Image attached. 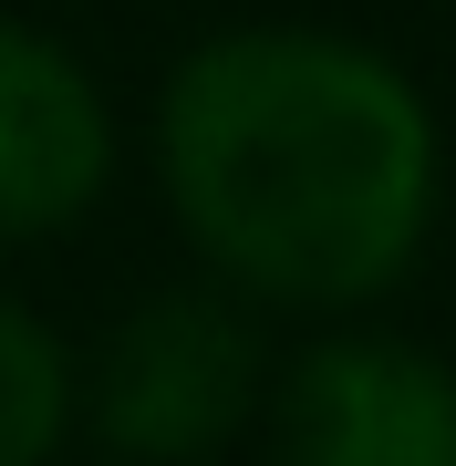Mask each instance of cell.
<instances>
[{
	"instance_id": "6da1fadb",
	"label": "cell",
	"mask_w": 456,
	"mask_h": 466,
	"mask_svg": "<svg viewBox=\"0 0 456 466\" xmlns=\"http://www.w3.org/2000/svg\"><path fill=\"white\" fill-rule=\"evenodd\" d=\"M156 187L208 280L249 311L353 321L415 280L446 208L436 104L384 42L238 21L156 94Z\"/></svg>"
},
{
	"instance_id": "7a4b0ae2",
	"label": "cell",
	"mask_w": 456,
	"mask_h": 466,
	"mask_svg": "<svg viewBox=\"0 0 456 466\" xmlns=\"http://www.w3.org/2000/svg\"><path fill=\"white\" fill-rule=\"evenodd\" d=\"M270 404V342L228 280H177L115 311L84 352V435L115 466H208Z\"/></svg>"
},
{
	"instance_id": "3957f363",
	"label": "cell",
	"mask_w": 456,
	"mask_h": 466,
	"mask_svg": "<svg viewBox=\"0 0 456 466\" xmlns=\"http://www.w3.org/2000/svg\"><path fill=\"white\" fill-rule=\"evenodd\" d=\"M270 466H456V363L373 321H321L270 363Z\"/></svg>"
},
{
	"instance_id": "277c9868",
	"label": "cell",
	"mask_w": 456,
	"mask_h": 466,
	"mask_svg": "<svg viewBox=\"0 0 456 466\" xmlns=\"http://www.w3.org/2000/svg\"><path fill=\"white\" fill-rule=\"evenodd\" d=\"M115 187V104L94 63L42 21L0 11V249L84 228Z\"/></svg>"
},
{
	"instance_id": "5b68a950",
	"label": "cell",
	"mask_w": 456,
	"mask_h": 466,
	"mask_svg": "<svg viewBox=\"0 0 456 466\" xmlns=\"http://www.w3.org/2000/svg\"><path fill=\"white\" fill-rule=\"evenodd\" d=\"M84 435V352L21 290H0V466H52Z\"/></svg>"
}]
</instances>
